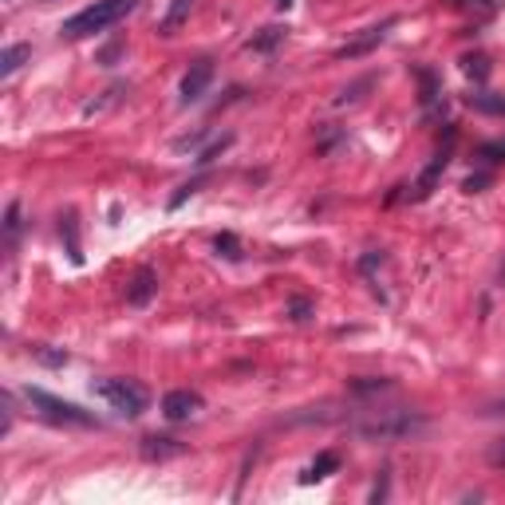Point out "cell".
Listing matches in <instances>:
<instances>
[{
    "mask_svg": "<svg viewBox=\"0 0 505 505\" xmlns=\"http://www.w3.org/2000/svg\"><path fill=\"white\" fill-rule=\"evenodd\" d=\"M25 399H28V407H36L48 422H64V427H99V419L91 415V411H84L79 403H67L60 395H48L44 387H25Z\"/></svg>",
    "mask_w": 505,
    "mask_h": 505,
    "instance_id": "cell-4",
    "label": "cell"
},
{
    "mask_svg": "<svg viewBox=\"0 0 505 505\" xmlns=\"http://www.w3.org/2000/svg\"><path fill=\"white\" fill-rule=\"evenodd\" d=\"M481 415H505V399H493V403L481 407Z\"/></svg>",
    "mask_w": 505,
    "mask_h": 505,
    "instance_id": "cell-30",
    "label": "cell"
},
{
    "mask_svg": "<svg viewBox=\"0 0 505 505\" xmlns=\"http://www.w3.org/2000/svg\"><path fill=\"white\" fill-rule=\"evenodd\" d=\"M154 292H158V277H154L151 269H139V272H134V281L126 284V304H131V308H146V304L154 301Z\"/></svg>",
    "mask_w": 505,
    "mask_h": 505,
    "instance_id": "cell-10",
    "label": "cell"
},
{
    "mask_svg": "<svg viewBox=\"0 0 505 505\" xmlns=\"http://www.w3.org/2000/svg\"><path fill=\"white\" fill-rule=\"evenodd\" d=\"M5 233H8V249L16 245V233H20V205L13 202L8 205V213H5Z\"/></svg>",
    "mask_w": 505,
    "mask_h": 505,
    "instance_id": "cell-22",
    "label": "cell"
},
{
    "mask_svg": "<svg viewBox=\"0 0 505 505\" xmlns=\"http://www.w3.org/2000/svg\"><path fill=\"white\" fill-rule=\"evenodd\" d=\"M202 139H205V131H198V134H193V139H178L174 146H178V151H198V146H202Z\"/></svg>",
    "mask_w": 505,
    "mask_h": 505,
    "instance_id": "cell-28",
    "label": "cell"
},
{
    "mask_svg": "<svg viewBox=\"0 0 505 505\" xmlns=\"http://www.w3.org/2000/svg\"><path fill=\"white\" fill-rule=\"evenodd\" d=\"M292 5V0H277V8H289Z\"/></svg>",
    "mask_w": 505,
    "mask_h": 505,
    "instance_id": "cell-31",
    "label": "cell"
},
{
    "mask_svg": "<svg viewBox=\"0 0 505 505\" xmlns=\"http://www.w3.org/2000/svg\"><path fill=\"white\" fill-rule=\"evenodd\" d=\"M466 103L481 114H505V95H493V91H474V95H466Z\"/></svg>",
    "mask_w": 505,
    "mask_h": 505,
    "instance_id": "cell-12",
    "label": "cell"
},
{
    "mask_svg": "<svg viewBox=\"0 0 505 505\" xmlns=\"http://www.w3.org/2000/svg\"><path fill=\"white\" fill-rule=\"evenodd\" d=\"M284 36H289V28H281V25H269V28H261L257 36L249 40V48H252V52H272V48H277V44H281Z\"/></svg>",
    "mask_w": 505,
    "mask_h": 505,
    "instance_id": "cell-13",
    "label": "cell"
},
{
    "mask_svg": "<svg viewBox=\"0 0 505 505\" xmlns=\"http://www.w3.org/2000/svg\"><path fill=\"white\" fill-rule=\"evenodd\" d=\"M213 249L222 252V257H229V261H237V257H241V241H237L233 233H222V237L213 241Z\"/></svg>",
    "mask_w": 505,
    "mask_h": 505,
    "instance_id": "cell-21",
    "label": "cell"
},
{
    "mask_svg": "<svg viewBox=\"0 0 505 505\" xmlns=\"http://www.w3.org/2000/svg\"><path fill=\"white\" fill-rule=\"evenodd\" d=\"M182 454H186V442H178V439H166V434H146L143 439L146 462H170V458H182Z\"/></svg>",
    "mask_w": 505,
    "mask_h": 505,
    "instance_id": "cell-9",
    "label": "cell"
},
{
    "mask_svg": "<svg viewBox=\"0 0 505 505\" xmlns=\"http://www.w3.org/2000/svg\"><path fill=\"white\" fill-rule=\"evenodd\" d=\"M123 84H114V87H107V91H103V99H95V103H87V107H84V114H87V119H91V114H103V111H107V107H114V103H119L123 99Z\"/></svg>",
    "mask_w": 505,
    "mask_h": 505,
    "instance_id": "cell-17",
    "label": "cell"
},
{
    "mask_svg": "<svg viewBox=\"0 0 505 505\" xmlns=\"http://www.w3.org/2000/svg\"><path fill=\"white\" fill-rule=\"evenodd\" d=\"M91 391H95L111 411H119L123 419H139L143 411L151 407L146 387H139L134 379H95V383H91Z\"/></svg>",
    "mask_w": 505,
    "mask_h": 505,
    "instance_id": "cell-3",
    "label": "cell"
},
{
    "mask_svg": "<svg viewBox=\"0 0 505 505\" xmlns=\"http://www.w3.org/2000/svg\"><path fill=\"white\" fill-rule=\"evenodd\" d=\"M139 0H95V5L79 8L75 16H67L60 25V36L64 40H84V36H99V32L114 28L119 20H126L134 13Z\"/></svg>",
    "mask_w": 505,
    "mask_h": 505,
    "instance_id": "cell-1",
    "label": "cell"
},
{
    "mask_svg": "<svg viewBox=\"0 0 505 505\" xmlns=\"http://www.w3.org/2000/svg\"><path fill=\"white\" fill-rule=\"evenodd\" d=\"M60 233H64V241H67V257L75 261H84V249H79V229H75V213H67L64 222H60Z\"/></svg>",
    "mask_w": 505,
    "mask_h": 505,
    "instance_id": "cell-15",
    "label": "cell"
},
{
    "mask_svg": "<svg viewBox=\"0 0 505 505\" xmlns=\"http://www.w3.org/2000/svg\"><path fill=\"white\" fill-rule=\"evenodd\" d=\"M486 462H490L493 470H505V439H498V442L490 446V451H486Z\"/></svg>",
    "mask_w": 505,
    "mask_h": 505,
    "instance_id": "cell-24",
    "label": "cell"
},
{
    "mask_svg": "<svg viewBox=\"0 0 505 505\" xmlns=\"http://www.w3.org/2000/svg\"><path fill=\"white\" fill-rule=\"evenodd\" d=\"M387 498V470H383V478L375 481V490H371V501H383Z\"/></svg>",
    "mask_w": 505,
    "mask_h": 505,
    "instance_id": "cell-29",
    "label": "cell"
},
{
    "mask_svg": "<svg viewBox=\"0 0 505 505\" xmlns=\"http://www.w3.org/2000/svg\"><path fill=\"white\" fill-rule=\"evenodd\" d=\"M213 84V60H198L190 64V72L182 75V87H178V103L182 107H190V103H198L205 95V87Z\"/></svg>",
    "mask_w": 505,
    "mask_h": 505,
    "instance_id": "cell-6",
    "label": "cell"
},
{
    "mask_svg": "<svg viewBox=\"0 0 505 505\" xmlns=\"http://www.w3.org/2000/svg\"><path fill=\"white\" fill-rule=\"evenodd\" d=\"M399 25V16H387V20H379V25L371 28H363L355 40H348L343 48H336V60H360V55H367L371 48H379L387 36H391V28Z\"/></svg>",
    "mask_w": 505,
    "mask_h": 505,
    "instance_id": "cell-5",
    "label": "cell"
},
{
    "mask_svg": "<svg viewBox=\"0 0 505 505\" xmlns=\"http://www.w3.org/2000/svg\"><path fill=\"white\" fill-rule=\"evenodd\" d=\"M229 143H233V139H229V134H225V139H217V143H210V146H205V151H198V166H210L213 158L222 154V151H225Z\"/></svg>",
    "mask_w": 505,
    "mask_h": 505,
    "instance_id": "cell-23",
    "label": "cell"
},
{
    "mask_svg": "<svg viewBox=\"0 0 505 505\" xmlns=\"http://www.w3.org/2000/svg\"><path fill=\"white\" fill-rule=\"evenodd\" d=\"M360 439L367 442H399V439H419L427 431V415L419 411H383V415L367 419V422H355L352 427Z\"/></svg>",
    "mask_w": 505,
    "mask_h": 505,
    "instance_id": "cell-2",
    "label": "cell"
},
{
    "mask_svg": "<svg viewBox=\"0 0 505 505\" xmlns=\"http://www.w3.org/2000/svg\"><path fill=\"white\" fill-rule=\"evenodd\" d=\"M202 407H205V399H202L198 391H190V387H178V391H170V395L163 399V415H166L170 422H186V419L198 415Z\"/></svg>",
    "mask_w": 505,
    "mask_h": 505,
    "instance_id": "cell-7",
    "label": "cell"
},
{
    "mask_svg": "<svg viewBox=\"0 0 505 505\" xmlns=\"http://www.w3.org/2000/svg\"><path fill=\"white\" fill-rule=\"evenodd\" d=\"M190 13H193V0H174L170 13L163 16V25H158V32H163V36H174V32L182 28V20H186Z\"/></svg>",
    "mask_w": 505,
    "mask_h": 505,
    "instance_id": "cell-11",
    "label": "cell"
},
{
    "mask_svg": "<svg viewBox=\"0 0 505 505\" xmlns=\"http://www.w3.org/2000/svg\"><path fill=\"white\" fill-rule=\"evenodd\" d=\"M462 72L481 84V79L490 75V60H486V55H466V60H462Z\"/></svg>",
    "mask_w": 505,
    "mask_h": 505,
    "instance_id": "cell-20",
    "label": "cell"
},
{
    "mask_svg": "<svg viewBox=\"0 0 505 505\" xmlns=\"http://www.w3.org/2000/svg\"><path fill=\"white\" fill-rule=\"evenodd\" d=\"M419 84H422V107H431L434 99L442 95V87H439V79H434V72H427V67H419Z\"/></svg>",
    "mask_w": 505,
    "mask_h": 505,
    "instance_id": "cell-18",
    "label": "cell"
},
{
    "mask_svg": "<svg viewBox=\"0 0 505 505\" xmlns=\"http://www.w3.org/2000/svg\"><path fill=\"white\" fill-rule=\"evenodd\" d=\"M28 55H32V48H28V44H8V48H5V55H0V75H13L16 72V67L20 64H25L28 60Z\"/></svg>",
    "mask_w": 505,
    "mask_h": 505,
    "instance_id": "cell-14",
    "label": "cell"
},
{
    "mask_svg": "<svg viewBox=\"0 0 505 505\" xmlns=\"http://www.w3.org/2000/svg\"><path fill=\"white\" fill-rule=\"evenodd\" d=\"M32 355H36L40 363H48V367H64L67 363V352L64 348L52 352V343H36V348H32Z\"/></svg>",
    "mask_w": 505,
    "mask_h": 505,
    "instance_id": "cell-19",
    "label": "cell"
},
{
    "mask_svg": "<svg viewBox=\"0 0 505 505\" xmlns=\"http://www.w3.org/2000/svg\"><path fill=\"white\" fill-rule=\"evenodd\" d=\"M202 182H205V178H193V182H186V186H182V190L174 193V198H170V205H174V210H178V205H182V202H186V198H190V193H198V186H202Z\"/></svg>",
    "mask_w": 505,
    "mask_h": 505,
    "instance_id": "cell-27",
    "label": "cell"
},
{
    "mask_svg": "<svg viewBox=\"0 0 505 505\" xmlns=\"http://www.w3.org/2000/svg\"><path fill=\"white\" fill-rule=\"evenodd\" d=\"M284 312H289V320H296V324H301V320H308V312H312V304L296 296V301H289V308H284Z\"/></svg>",
    "mask_w": 505,
    "mask_h": 505,
    "instance_id": "cell-25",
    "label": "cell"
},
{
    "mask_svg": "<svg viewBox=\"0 0 505 505\" xmlns=\"http://www.w3.org/2000/svg\"><path fill=\"white\" fill-rule=\"evenodd\" d=\"M481 158L486 163H505V143H486L481 146Z\"/></svg>",
    "mask_w": 505,
    "mask_h": 505,
    "instance_id": "cell-26",
    "label": "cell"
},
{
    "mask_svg": "<svg viewBox=\"0 0 505 505\" xmlns=\"http://www.w3.org/2000/svg\"><path fill=\"white\" fill-rule=\"evenodd\" d=\"M451 154H454V134H451V139H446V146H442V151H439V154L431 158V166L422 170V178L415 182V193H411V198H415V202H422V198H431V190L439 186V178L446 174V166H451Z\"/></svg>",
    "mask_w": 505,
    "mask_h": 505,
    "instance_id": "cell-8",
    "label": "cell"
},
{
    "mask_svg": "<svg viewBox=\"0 0 505 505\" xmlns=\"http://www.w3.org/2000/svg\"><path fill=\"white\" fill-rule=\"evenodd\" d=\"M336 466H340V458L332 454V451H324V454H320L312 466L304 470V481H320V478H328V474H332V470H336Z\"/></svg>",
    "mask_w": 505,
    "mask_h": 505,
    "instance_id": "cell-16",
    "label": "cell"
}]
</instances>
